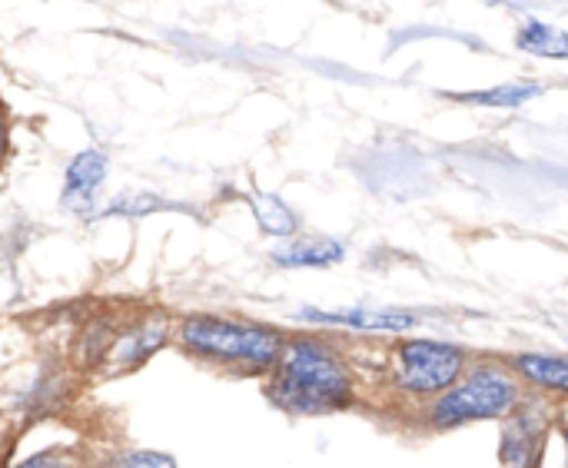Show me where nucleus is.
Listing matches in <instances>:
<instances>
[{"label": "nucleus", "mask_w": 568, "mask_h": 468, "mask_svg": "<svg viewBox=\"0 0 568 468\" xmlns=\"http://www.w3.org/2000/svg\"><path fill=\"white\" fill-rule=\"evenodd\" d=\"M513 373L529 393L568 403V356L566 353H516L509 359Z\"/></svg>", "instance_id": "nucleus-7"}, {"label": "nucleus", "mask_w": 568, "mask_h": 468, "mask_svg": "<svg viewBox=\"0 0 568 468\" xmlns=\"http://www.w3.org/2000/svg\"><path fill=\"white\" fill-rule=\"evenodd\" d=\"M7 153V126H3V110H0V160Z\"/></svg>", "instance_id": "nucleus-16"}, {"label": "nucleus", "mask_w": 568, "mask_h": 468, "mask_svg": "<svg viewBox=\"0 0 568 468\" xmlns=\"http://www.w3.org/2000/svg\"><path fill=\"white\" fill-rule=\"evenodd\" d=\"M103 468H176L173 456L156 452V449H120L106 456Z\"/></svg>", "instance_id": "nucleus-13"}, {"label": "nucleus", "mask_w": 568, "mask_h": 468, "mask_svg": "<svg viewBox=\"0 0 568 468\" xmlns=\"http://www.w3.org/2000/svg\"><path fill=\"white\" fill-rule=\"evenodd\" d=\"M516 47L532 53V57H549V60H568V33L552 27V23H542L536 17H529L519 33H516Z\"/></svg>", "instance_id": "nucleus-10"}, {"label": "nucleus", "mask_w": 568, "mask_h": 468, "mask_svg": "<svg viewBox=\"0 0 568 468\" xmlns=\"http://www.w3.org/2000/svg\"><path fill=\"white\" fill-rule=\"evenodd\" d=\"M263 393L280 413L316 419L353 409L359 403V379L349 353L336 339L286 336Z\"/></svg>", "instance_id": "nucleus-1"}, {"label": "nucleus", "mask_w": 568, "mask_h": 468, "mask_svg": "<svg viewBox=\"0 0 568 468\" xmlns=\"http://www.w3.org/2000/svg\"><path fill=\"white\" fill-rule=\"evenodd\" d=\"M346 246L326 236H306V240H290L273 250V263L286 269H326L343 263Z\"/></svg>", "instance_id": "nucleus-9"}, {"label": "nucleus", "mask_w": 568, "mask_h": 468, "mask_svg": "<svg viewBox=\"0 0 568 468\" xmlns=\"http://www.w3.org/2000/svg\"><path fill=\"white\" fill-rule=\"evenodd\" d=\"M556 429H559V436H562V442H566V452H568V409L556 419Z\"/></svg>", "instance_id": "nucleus-15"}, {"label": "nucleus", "mask_w": 568, "mask_h": 468, "mask_svg": "<svg viewBox=\"0 0 568 468\" xmlns=\"http://www.w3.org/2000/svg\"><path fill=\"white\" fill-rule=\"evenodd\" d=\"M13 468H83V462H80V456L73 449L53 446V449L30 452L27 459H20Z\"/></svg>", "instance_id": "nucleus-14"}, {"label": "nucleus", "mask_w": 568, "mask_h": 468, "mask_svg": "<svg viewBox=\"0 0 568 468\" xmlns=\"http://www.w3.org/2000/svg\"><path fill=\"white\" fill-rule=\"evenodd\" d=\"M250 206H253V216H256V223H260L263 233H270V236H286V240L296 236L300 223H296L293 210H290L280 196H273V193H256Z\"/></svg>", "instance_id": "nucleus-11"}, {"label": "nucleus", "mask_w": 568, "mask_h": 468, "mask_svg": "<svg viewBox=\"0 0 568 468\" xmlns=\"http://www.w3.org/2000/svg\"><path fill=\"white\" fill-rule=\"evenodd\" d=\"M542 93L539 83H503L493 90H469V93H456V100L469 103V106H523L529 100H536Z\"/></svg>", "instance_id": "nucleus-12"}, {"label": "nucleus", "mask_w": 568, "mask_h": 468, "mask_svg": "<svg viewBox=\"0 0 568 468\" xmlns=\"http://www.w3.org/2000/svg\"><path fill=\"white\" fill-rule=\"evenodd\" d=\"M106 180V156L100 150H83L80 156L70 160L63 173V203L70 210L87 213L97 200V190Z\"/></svg>", "instance_id": "nucleus-8"}, {"label": "nucleus", "mask_w": 568, "mask_h": 468, "mask_svg": "<svg viewBox=\"0 0 568 468\" xmlns=\"http://www.w3.org/2000/svg\"><path fill=\"white\" fill-rule=\"evenodd\" d=\"M300 319L316 323V326H336V329H353V333H386V336H403L419 326V316L409 309H369V306L303 309Z\"/></svg>", "instance_id": "nucleus-5"}, {"label": "nucleus", "mask_w": 568, "mask_h": 468, "mask_svg": "<svg viewBox=\"0 0 568 468\" xmlns=\"http://www.w3.org/2000/svg\"><path fill=\"white\" fill-rule=\"evenodd\" d=\"M173 343L186 356L213 369L236 376H266L276 366L286 336L266 323L193 313L180 319V326L173 329Z\"/></svg>", "instance_id": "nucleus-2"}, {"label": "nucleus", "mask_w": 568, "mask_h": 468, "mask_svg": "<svg viewBox=\"0 0 568 468\" xmlns=\"http://www.w3.org/2000/svg\"><path fill=\"white\" fill-rule=\"evenodd\" d=\"M526 393L529 389L513 373L509 359L483 356L473 359V366L459 376L453 389L423 406L416 416L426 426V433H453L476 423H503L519 409Z\"/></svg>", "instance_id": "nucleus-3"}, {"label": "nucleus", "mask_w": 568, "mask_h": 468, "mask_svg": "<svg viewBox=\"0 0 568 468\" xmlns=\"http://www.w3.org/2000/svg\"><path fill=\"white\" fill-rule=\"evenodd\" d=\"M166 339H173V336H170V326L163 319H156V316L143 319V323L106 339V349L100 356L103 369L106 373H130V369L143 366L160 346H166Z\"/></svg>", "instance_id": "nucleus-6"}, {"label": "nucleus", "mask_w": 568, "mask_h": 468, "mask_svg": "<svg viewBox=\"0 0 568 468\" xmlns=\"http://www.w3.org/2000/svg\"><path fill=\"white\" fill-rule=\"evenodd\" d=\"M473 359L476 356L459 343L403 336L386 349V363H383L386 389L406 406H416L419 413L446 389H453L459 376L473 366Z\"/></svg>", "instance_id": "nucleus-4"}]
</instances>
